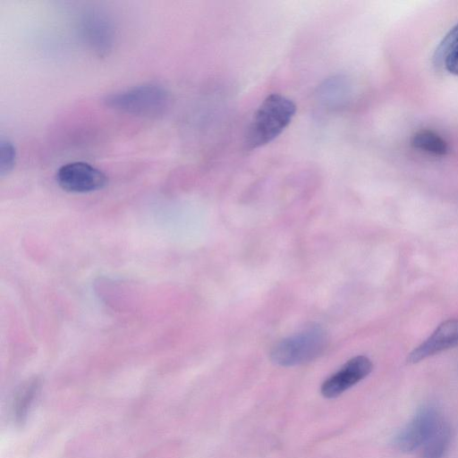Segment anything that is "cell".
<instances>
[{
  "mask_svg": "<svg viewBox=\"0 0 458 458\" xmlns=\"http://www.w3.org/2000/svg\"><path fill=\"white\" fill-rule=\"evenodd\" d=\"M295 104L280 94H270L260 104L247 129L244 144L255 149L276 139L290 124Z\"/></svg>",
  "mask_w": 458,
  "mask_h": 458,
  "instance_id": "cell-1",
  "label": "cell"
},
{
  "mask_svg": "<svg viewBox=\"0 0 458 458\" xmlns=\"http://www.w3.org/2000/svg\"><path fill=\"white\" fill-rule=\"evenodd\" d=\"M80 32L84 43L97 55H106L113 48L115 30L106 13L90 10L83 13Z\"/></svg>",
  "mask_w": 458,
  "mask_h": 458,
  "instance_id": "cell-6",
  "label": "cell"
},
{
  "mask_svg": "<svg viewBox=\"0 0 458 458\" xmlns=\"http://www.w3.org/2000/svg\"><path fill=\"white\" fill-rule=\"evenodd\" d=\"M411 146L420 151L444 156L448 151L446 141L431 130H420L415 132L411 140Z\"/></svg>",
  "mask_w": 458,
  "mask_h": 458,
  "instance_id": "cell-11",
  "label": "cell"
},
{
  "mask_svg": "<svg viewBox=\"0 0 458 458\" xmlns=\"http://www.w3.org/2000/svg\"><path fill=\"white\" fill-rule=\"evenodd\" d=\"M351 83L349 80L337 75L324 81L318 89V99L327 108H339L349 99Z\"/></svg>",
  "mask_w": 458,
  "mask_h": 458,
  "instance_id": "cell-9",
  "label": "cell"
},
{
  "mask_svg": "<svg viewBox=\"0 0 458 458\" xmlns=\"http://www.w3.org/2000/svg\"><path fill=\"white\" fill-rule=\"evenodd\" d=\"M372 368L371 360L364 355L352 358L322 383L321 394L328 399L338 397L365 378L371 372Z\"/></svg>",
  "mask_w": 458,
  "mask_h": 458,
  "instance_id": "cell-7",
  "label": "cell"
},
{
  "mask_svg": "<svg viewBox=\"0 0 458 458\" xmlns=\"http://www.w3.org/2000/svg\"><path fill=\"white\" fill-rule=\"evenodd\" d=\"M57 184L65 191L88 193L99 191L107 184V176L100 169L85 162H70L58 168Z\"/></svg>",
  "mask_w": 458,
  "mask_h": 458,
  "instance_id": "cell-5",
  "label": "cell"
},
{
  "mask_svg": "<svg viewBox=\"0 0 458 458\" xmlns=\"http://www.w3.org/2000/svg\"><path fill=\"white\" fill-rule=\"evenodd\" d=\"M104 103L108 108L120 113L157 119L167 113L171 96L163 86L147 83L108 94Z\"/></svg>",
  "mask_w": 458,
  "mask_h": 458,
  "instance_id": "cell-2",
  "label": "cell"
},
{
  "mask_svg": "<svg viewBox=\"0 0 458 458\" xmlns=\"http://www.w3.org/2000/svg\"><path fill=\"white\" fill-rule=\"evenodd\" d=\"M451 440L449 424L441 420L436 430L423 445L421 458H443Z\"/></svg>",
  "mask_w": 458,
  "mask_h": 458,
  "instance_id": "cell-10",
  "label": "cell"
},
{
  "mask_svg": "<svg viewBox=\"0 0 458 458\" xmlns=\"http://www.w3.org/2000/svg\"><path fill=\"white\" fill-rule=\"evenodd\" d=\"M458 345V319L440 324L423 343L408 356V362L417 363L432 355Z\"/></svg>",
  "mask_w": 458,
  "mask_h": 458,
  "instance_id": "cell-8",
  "label": "cell"
},
{
  "mask_svg": "<svg viewBox=\"0 0 458 458\" xmlns=\"http://www.w3.org/2000/svg\"><path fill=\"white\" fill-rule=\"evenodd\" d=\"M38 385L32 382L25 386L18 394L15 404V415L18 419L21 420L26 414L30 403L33 400Z\"/></svg>",
  "mask_w": 458,
  "mask_h": 458,
  "instance_id": "cell-14",
  "label": "cell"
},
{
  "mask_svg": "<svg viewBox=\"0 0 458 458\" xmlns=\"http://www.w3.org/2000/svg\"><path fill=\"white\" fill-rule=\"evenodd\" d=\"M328 345L327 332L318 326L282 339L271 349V360L282 367H293L310 362L320 356Z\"/></svg>",
  "mask_w": 458,
  "mask_h": 458,
  "instance_id": "cell-3",
  "label": "cell"
},
{
  "mask_svg": "<svg viewBox=\"0 0 458 458\" xmlns=\"http://www.w3.org/2000/svg\"><path fill=\"white\" fill-rule=\"evenodd\" d=\"M17 153L14 145L7 139L0 140V175L9 174L15 166Z\"/></svg>",
  "mask_w": 458,
  "mask_h": 458,
  "instance_id": "cell-12",
  "label": "cell"
},
{
  "mask_svg": "<svg viewBox=\"0 0 458 458\" xmlns=\"http://www.w3.org/2000/svg\"><path fill=\"white\" fill-rule=\"evenodd\" d=\"M443 418L433 405L422 406L394 437V445L402 452H411L423 445Z\"/></svg>",
  "mask_w": 458,
  "mask_h": 458,
  "instance_id": "cell-4",
  "label": "cell"
},
{
  "mask_svg": "<svg viewBox=\"0 0 458 458\" xmlns=\"http://www.w3.org/2000/svg\"><path fill=\"white\" fill-rule=\"evenodd\" d=\"M458 45V23L455 24L444 37L434 54V62L440 64L446 55Z\"/></svg>",
  "mask_w": 458,
  "mask_h": 458,
  "instance_id": "cell-13",
  "label": "cell"
},
{
  "mask_svg": "<svg viewBox=\"0 0 458 458\" xmlns=\"http://www.w3.org/2000/svg\"><path fill=\"white\" fill-rule=\"evenodd\" d=\"M444 64L450 73L458 75V45L446 55Z\"/></svg>",
  "mask_w": 458,
  "mask_h": 458,
  "instance_id": "cell-15",
  "label": "cell"
}]
</instances>
